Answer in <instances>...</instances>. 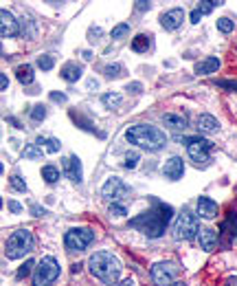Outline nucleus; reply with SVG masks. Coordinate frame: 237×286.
<instances>
[{"mask_svg": "<svg viewBox=\"0 0 237 286\" xmlns=\"http://www.w3.org/2000/svg\"><path fill=\"white\" fill-rule=\"evenodd\" d=\"M196 126H198V132H200V135H213V132H220V121L209 112L200 114Z\"/></svg>", "mask_w": 237, "mask_h": 286, "instance_id": "f3484780", "label": "nucleus"}, {"mask_svg": "<svg viewBox=\"0 0 237 286\" xmlns=\"http://www.w3.org/2000/svg\"><path fill=\"white\" fill-rule=\"evenodd\" d=\"M35 64H37V68H42V71H51V68L55 66V57L49 55V53H44V55H40L35 60Z\"/></svg>", "mask_w": 237, "mask_h": 286, "instance_id": "c85d7f7f", "label": "nucleus"}, {"mask_svg": "<svg viewBox=\"0 0 237 286\" xmlns=\"http://www.w3.org/2000/svg\"><path fill=\"white\" fill-rule=\"evenodd\" d=\"M196 209H198V216L204 220H215L217 214H220V207H217V202L213 198H209V196H200L196 202Z\"/></svg>", "mask_w": 237, "mask_h": 286, "instance_id": "ddd939ff", "label": "nucleus"}, {"mask_svg": "<svg viewBox=\"0 0 237 286\" xmlns=\"http://www.w3.org/2000/svg\"><path fill=\"white\" fill-rule=\"evenodd\" d=\"M94 242V231L88 227H75V229H68L66 236H64V247L70 251V253H79L88 249Z\"/></svg>", "mask_w": 237, "mask_h": 286, "instance_id": "0eeeda50", "label": "nucleus"}, {"mask_svg": "<svg viewBox=\"0 0 237 286\" xmlns=\"http://www.w3.org/2000/svg\"><path fill=\"white\" fill-rule=\"evenodd\" d=\"M31 119H33L35 124H40V121H44L46 119V106H42V104H37V106H33L31 108Z\"/></svg>", "mask_w": 237, "mask_h": 286, "instance_id": "7c9ffc66", "label": "nucleus"}, {"mask_svg": "<svg viewBox=\"0 0 237 286\" xmlns=\"http://www.w3.org/2000/svg\"><path fill=\"white\" fill-rule=\"evenodd\" d=\"M37 145H46V152L49 154H55V152H60L62 148V143H60V139H55V137H37Z\"/></svg>", "mask_w": 237, "mask_h": 286, "instance_id": "a878e982", "label": "nucleus"}, {"mask_svg": "<svg viewBox=\"0 0 237 286\" xmlns=\"http://www.w3.org/2000/svg\"><path fill=\"white\" fill-rule=\"evenodd\" d=\"M16 77L20 84L24 86H29V84H33V79H35V75H33V66L31 64H20L16 68Z\"/></svg>", "mask_w": 237, "mask_h": 286, "instance_id": "5701e85b", "label": "nucleus"}, {"mask_svg": "<svg viewBox=\"0 0 237 286\" xmlns=\"http://www.w3.org/2000/svg\"><path fill=\"white\" fill-rule=\"evenodd\" d=\"M125 73V68L119 64V62H114V64H106L104 66V75L108 79H117V77H121V75Z\"/></svg>", "mask_w": 237, "mask_h": 286, "instance_id": "cd10ccee", "label": "nucleus"}, {"mask_svg": "<svg viewBox=\"0 0 237 286\" xmlns=\"http://www.w3.org/2000/svg\"><path fill=\"white\" fill-rule=\"evenodd\" d=\"M189 18H191V24H198V22H200V18H202V11L196 7L194 11H191V16H189Z\"/></svg>", "mask_w": 237, "mask_h": 286, "instance_id": "a19ab883", "label": "nucleus"}, {"mask_svg": "<svg viewBox=\"0 0 237 286\" xmlns=\"http://www.w3.org/2000/svg\"><path fill=\"white\" fill-rule=\"evenodd\" d=\"M88 271L92 273V277L101 279L104 284L114 286L123 273V264L112 251H97L88 258Z\"/></svg>", "mask_w": 237, "mask_h": 286, "instance_id": "7ed1b4c3", "label": "nucleus"}, {"mask_svg": "<svg viewBox=\"0 0 237 286\" xmlns=\"http://www.w3.org/2000/svg\"><path fill=\"white\" fill-rule=\"evenodd\" d=\"M217 242H220V238H217V231H213V229H200V233H198V244H200L202 251H213Z\"/></svg>", "mask_w": 237, "mask_h": 286, "instance_id": "a211bd4d", "label": "nucleus"}, {"mask_svg": "<svg viewBox=\"0 0 237 286\" xmlns=\"http://www.w3.org/2000/svg\"><path fill=\"white\" fill-rule=\"evenodd\" d=\"M171 216H174V209L169 205L152 198V209H147V212L136 216V218H132L130 227L140 233H145L147 238H161L165 233V229L169 227Z\"/></svg>", "mask_w": 237, "mask_h": 286, "instance_id": "f257e3e1", "label": "nucleus"}, {"mask_svg": "<svg viewBox=\"0 0 237 286\" xmlns=\"http://www.w3.org/2000/svg\"><path fill=\"white\" fill-rule=\"evenodd\" d=\"M42 179L49 183V185H55L57 181H60V168H55L53 163H46L42 168Z\"/></svg>", "mask_w": 237, "mask_h": 286, "instance_id": "b1692460", "label": "nucleus"}, {"mask_svg": "<svg viewBox=\"0 0 237 286\" xmlns=\"http://www.w3.org/2000/svg\"><path fill=\"white\" fill-rule=\"evenodd\" d=\"M187 143V152H189V158L194 161L198 168H207L211 163V152H213V143L204 137H184L182 139Z\"/></svg>", "mask_w": 237, "mask_h": 286, "instance_id": "39448f33", "label": "nucleus"}, {"mask_svg": "<svg viewBox=\"0 0 237 286\" xmlns=\"http://www.w3.org/2000/svg\"><path fill=\"white\" fill-rule=\"evenodd\" d=\"M31 214H33V216H44V214H46V209L40 207V205H33V207H31Z\"/></svg>", "mask_w": 237, "mask_h": 286, "instance_id": "a18cd8bd", "label": "nucleus"}, {"mask_svg": "<svg viewBox=\"0 0 237 286\" xmlns=\"http://www.w3.org/2000/svg\"><path fill=\"white\" fill-rule=\"evenodd\" d=\"M0 35L7 40V37H18V33H20V24H18V20L14 18V14L7 9H0Z\"/></svg>", "mask_w": 237, "mask_h": 286, "instance_id": "9b49d317", "label": "nucleus"}, {"mask_svg": "<svg viewBox=\"0 0 237 286\" xmlns=\"http://www.w3.org/2000/svg\"><path fill=\"white\" fill-rule=\"evenodd\" d=\"M150 40H152L150 35L138 33V35L132 40V51H136V53H145V51L150 49Z\"/></svg>", "mask_w": 237, "mask_h": 286, "instance_id": "bb28decb", "label": "nucleus"}, {"mask_svg": "<svg viewBox=\"0 0 237 286\" xmlns=\"http://www.w3.org/2000/svg\"><path fill=\"white\" fill-rule=\"evenodd\" d=\"M169 286H187L184 282H174V284H169Z\"/></svg>", "mask_w": 237, "mask_h": 286, "instance_id": "864d4df0", "label": "nucleus"}, {"mask_svg": "<svg viewBox=\"0 0 237 286\" xmlns=\"http://www.w3.org/2000/svg\"><path fill=\"white\" fill-rule=\"evenodd\" d=\"M222 3H217V0H200V3H198V9L202 11V16L204 14H211V11H213L215 7H220Z\"/></svg>", "mask_w": 237, "mask_h": 286, "instance_id": "72a5a7b5", "label": "nucleus"}, {"mask_svg": "<svg viewBox=\"0 0 237 286\" xmlns=\"http://www.w3.org/2000/svg\"><path fill=\"white\" fill-rule=\"evenodd\" d=\"M33 266H35L33 260H27V262H24V264L20 266V269L16 271V279H24V277H27L29 273H31V269H33Z\"/></svg>", "mask_w": 237, "mask_h": 286, "instance_id": "f704fd0d", "label": "nucleus"}, {"mask_svg": "<svg viewBox=\"0 0 237 286\" xmlns=\"http://www.w3.org/2000/svg\"><path fill=\"white\" fill-rule=\"evenodd\" d=\"M60 277V262L53 256H46L37 262V269L33 271V286H53Z\"/></svg>", "mask_w": 237, "mask_h": 286, "instance_id": "423d86ee", "label": "nucleus"}, {"mask_svg": "<svg viewBox=\"0 0 237 286\" xmlns=\"http://www.w3.org/2000/svg\"><path fill=\"white\" fill-rule=\"evenodd\" d=\"M101 101H104V106L108 110H117L121 106V101H123V97H121V93H104L101 95Z\"/></svg>", "mask_w": 237, "mask_h": 286, "instance_id": "393cba45", "label": "nucleus"}, {"mask_svg": "<svg viewBox=\"0 0 237 286\" xmlns=\"http://www.w3.org/2000/svg\"><path fill=\"white\" fill-rule=\"evenodd\" d=\"M125 139L130 145H138L147 152H161L167 145V135L152 124H134L125 128Z\"/></svg>", "mask_w": 237, "mask_h": 286, "instance_id": "f03ea898", "label": "nucleus"}, {"mask_svg": "<svg viewBox=\"0 0 237 286\" xmlns=\"http://www.w3.org/2000/svg\"><path fill=\"white\" fill-rule=\"evenodd\" d=\"M215 24H217V29H220L222 33H230V31L235 29V22L230 20V18H220Z\"/></svg>", "mask_w": 237, "mask_h": 286, "instance_id": "e433bc0d", "label": "nucleus"}, {"mask_svg": "<svg viewBox=\"0 0 237 286\" xmlns=\"http://www.w3.org/2000/svg\"><path fill=\"white\" fill-rule=\"evenodd\" d=\"M110 216H114V218H123V216H127V209L123 205H119V202H112L110 205Z\"/></svg>", "mask_w": 237, "mask_h": 286, "instance_id": "4c0bfd02", "label": "nucleus"}, {"mask_svg": "<svg viewBox=\"0 0 237 286\" xmlns=\"http://www.w3.org/2000/svg\"><path fill=\"white\" fill-rule=\"evenodd\" d=\"M7 121H9L11 126H14V128H18V130H20V128H22V126H20V121H18V119H16V117H7Z\"/></svg>", "mask_w": 237, "mask_h": 286, "instance_id": "de8ad7c7", "label": "nucleus"}, {"mask_svg": "<svg viewBox=\"0 0 237 286\" xmlns=\"http://www.w3.org/2000/svg\"><path fill=\"white\" fill-rule=\"evenodd\" d=\"M33 244H35L33 233L29 229H18L5 242V256H7V260H20L33 251Z\"/></svg>", "mask_w": 237, "mask_h": 286, "instance_id": "20e7f679", "label": "nucleus"}, {"mask_svg": "<svg viewBox=\"0 0 237 286\" xmlns=\"http://www.w3.org/2000/svg\"><path fill=\"white\" fill-rule=\"evenodd\" d=\"M182 20H184V9L182 7H174V9L165 11V14L161 16V27L165 31H176L182 24Z\"/></svg>", "mask_w": 237, "mask_h": 286, "instance_id": "2eb2a0df", "label": "nucleus"}, {"mask_svg": "<svg viewBox=\"0 0 237 286\" xmlns=\"http://www.w3.org/2000/svg\"><path fill=\"white\" fill-rule=\"evenodd\" d=\"M64 174H66L73 183H77V185L84 181V170H81V161L77 154H70V156L64 158Z\"/></svg>", "mask_w": 237, "mask_h": 286, "instance_id": "f8f14e48", "label": "nucleus"}, {"mask_svg": "<svg viewBox=\"0 0 237 286\" xmlns=\"http://www.w3.org/2000/svg\"><path fill=\"white\" fill-rule=\"evenodd\" d=\"M123 161H125V163H123L125 170H136V165H138V161H140V154H138V152H127Z\"/></svg>", "mask_w": 237, "mask_h": 286, "instance_id": "2f4dec72", "label": "nucleus"}, {"mask_svg": "<svg viewBox=\"0 0 237 286\" xmlns=\"http://www.w3.org/2000/svg\"><path fill=\"white\" fill-rule=\"evenodd\" d=\"M9 209L14 214H18V212H22V205H20V202H16V200H9Z\"/></svg>", "mask_w": 237, "mask_h": 286, "instance_id": "49530a36", "label": "nucleus"}, {"mask_svg": "<svg viewBox=\"0 0 237 286\" xmlns=\"http://www.w3.org/2000/svg\"><path fill=\"white\" fill-rule=\"evenodd\" d=\"M150 277L154 286H169L176 282L178 277V264L171 262V260H163V262H156L150 269Z\"/></svg>", "mask_w": 237, "mask_h": 286, "instance_id": "1a4fd4ad", "label": "nucleus"}, {"mask_svg": "<svg viewBox=\"0 0 237 286\" xmlns=\"http://www.w3.org/2000/svg\"><path fill=\"white\" fill-rule=\"evenodd\" d=\"M51 99L57 101V104H66V95L64 93H51Z\"/></svg>", "mask_w": 237, "mask_h": 286, "instance_id": "79ce46f5", "label": "nucleus"}, {"mask_svg": "<svg viewBox=\"0 0 237 286\" xmlns=\"http://www.w3.org/2000/svg\"><path fill=\"white\" fill-rule=\"evenodd\" d=\"M88 33H90V35H94V37H99V35H101V29H99V27H97V29L92 27L90 31H88Z\"/></svg>", "mask_w": 237, "mask_h": 286, "instance_id": "8fccbe9b", "label": "nucleus"}, {"mask_svg": "<svg viewBox=\"0 0 237 286\" xmlns=\"http://www.w3.org/2000/svg\"><path fill=\"white\" fill-rule=\"evenodd\" d=\"M81 55H84V60H92V51H84Z\"/></svg>", "mask_w": 237, "mask_h": 286, "instance_id": "603ef678", "label": "nucleus"}, {"mask_svg": "<svg viewBox=\"0 0 237 286\" xmlns=\"http://www.w3.org/2000/svg\"><path fill=\"white\" fill-rule=\"evenodd\" d=\"M81 75H84V68H81V64H77V62H68V64H64L60 68V77L64 81H68V84H75L77 79H81Z\"/></svg>", "mask_w": 237, "mask_h": 286, "instance_id": "6ab92c4d", "label": "nucleus"}, {"mask_svg": "<svg viewBox=\"0 0 237 286\" xmlns=\"http://www.w3.org/2000/svg\"><path fill=\"white\" fill-rule=\"evenodd\" d=\"M217 86H222V88H226V91H235V93H237V81H228V79H220V81H217Z\"/></svg>", "mask_w": 237, "mask_h": 286, "instance_id": "ea45409f", "label": "nucleus"}, {"mask_svg": "<svg viewBox=\"0 0 237 286\" xmlns=\"http://www.w3.org/2000/svg\"><path fill=\"white\" fill-rule=\"evenodd\" d=\"M220 236H230V240H237V214L235 212H228V218L222 225L217 238H220Z\"/></svg>", "mask_w": 237, "mask_h": 286, "instance_id": "4be33fe9", "label": "nucleus"}, {"mask_svg": "<svg viewBox=\"0 0 237 286\" xmlns=\"http://www.w3.org/2000/svg\"><path fill=\"white\" fill-rule=\"evenodd\" d=\"M127 33H130V24H127V22H121V24H117V27H114L112 29V40H121V37H123V35H127Z\"/></svg>", "mask_w": 237, "mask_h": 286, "instance_id": "473e14b6", "label": "nucleus"}, {"mask_svg": "<svg viewBox=\"0 0 237 286\" xmlns=\"http://www.w3.org/2000/svg\"><path fill=\"white\" fill-rule=\"evenodd\" d=\"M220 64H222L220 57H204V60L196 62L194 71H196V75H211L220 68Z\"/></svg>", "mask_w": 237, "mask_h": 286, "instance_id": "aec40b11", "label": "nucleus"}, {"mask_svg": "<svg viewBox=\"0 0 237 286\" xmlns=\"http://www.w3.org/2000/svg\"><path fill=\"white\" fill-rule=\"evenodd\" d=\"M9 183H11V187H14L16 192H27V189H29V187H27V183H24V179H22V176H18V174L11 176Z\"/></svg>", "mask_w": 237, "mask_h": 286, "instance_id": "c9c22d12", "label": "nucleus"}, {"mask_svg": "<svg viewBox=\"0 0 237 286\" xmlns=\"http://www.w3.org/2000/svg\"><path fill=\"white\" fill-rule=\"evenodd\" d=\"M163 174H165V179H169V181H180L184 174V161L180 156H169L163 165Z\"/></svg>", "mask_w": 237, "mask_h": 286, "instance_id": "4468645a", "label": "nucleus"}, {"mask_svg": "<svg viewBox=\"0 0 237 286\" xmlns=\"http://www.w3.org/2000/svg\"><path fill=\"white\" fill-rule=\"evenodd\" d=\"M125 91L132 95H138V93H143V84H140V81H130V84L125 86Z\"/></svg>", "mask_w": 237, "mask_h": 286, "instance_id": "58836bf2", "label": "nucleus"}, {"mask_svg": "<svg viewBox=\"0 0 237 286\" xmlns=\"http://www.w3.org/2000/svg\"><path fill=\"white\" fill-rule=\"evenodd\" d=\"M226 286H237V275L235 277H228L226 279Z\"/></svg>", "mask_w": 237, "mask_h": 286, "instance_id": "3c124183", "label": "nucleus"}, {"mask_svg": "<svg viewBox=\"0 0 237 286\" xmlns=\"http://www.w3.org/2000/svg\"><path fill=\"white\" fill-rule=\"evenodd\" d=\"M127 192H130V187H127L119 176H110V179L104 183V187H101V196L112 202H119L123 196H127Z\"/></svg>", "mask_w": 237, "mask_h": 286, "instance_id": "9d476101", "label": "nucleus"}, {"mask_svg": "<svg viewBox=\"0 0 237 286\" xmlns=\"http://www.w3.org/2000/svg\"><path fill=\"white\" fill-rule=\"evenodd\" d=\"M198 233H200V220H198L196 214L184 209L174 222V240H191Z\"/></svg>", "mask_w": 237, "mask_h": 286, "instance_id": "6e6552de", "label": "nucleus"}, {"mask_svg": "<svg viewBox=\"0 0 237 286\" xmlns=\"http://www.w3.org/2000/svg\"><path fill=\"white\" fill-rule=\"evenodd\" d=\"M119 286H136V282H134L132 277H127V279H123V282H121Z\"/></svg>", "mask_w": 237, "mask_h": 286, "instance_id": "09e8293b", "label": "nucleus"}, {"mask_svg": "<svg viewBox=\"0 0 237 286\" xmlns=\"http://www.w3.org/2000/svg\"><path fill=\"white\" fill-rule=\"evenodd\" d=\"M163 124H165V128H169V130L184 132L189 128V117L184 112H167V114H163Z\"/></svg>", "mask_w": 237, "mask_h": 286, "instance_id": "dca6fc26", "label": "nucleus"}, {"mask_svg": "<svg viewBox=\"0 0 237 286\" xmlns=\"http://www.w3.org/2000/svg\"><path fill=\"white\" fill-rule=\"evenodd\" d=\"M9 88V77L7 73H0V91H7Z\"/></svg>", "mask_w": 237, "mask_h": 286, "instance_id": "37998d69", "label": "nucleus"}, {"mask_svg": "<svg viewBox=\"0 0 237 286\" xmlns=\"http://www.w3.org/2000/svg\"><path fill=\"white\" fill-rule=\"evenodd\" d=\"M22 156L24 158H42V150H40V145L37 143H29V145H24V150H22Z\"/></svg>", "mask_w": 237, "mask_h": 286, "instance_id": "c756f323", "label": "nucleus"}, {"mask_svg": "<svg viewBox=\"0 0 237 286\" xmlns=\"http://www.w3.org/2000/svg\"><path fill=\"white\" fill-rule=\"evenodd\" d=\"M134 5H136V11H147V9L152 7V5L145 3V0H138V3H134Z\"/></svg>", "mask_w": 237, "mask_h": 286, "instance_id": "c03bdc74", "label": "nucleus"}, {"mask_svg": "<svg viewBox=\"0 0 237 286\" xmlns=\"http://www.w3.org/2000/svg\"><path fill=\"white\" fill-rule=\"evenodd\" d=\"M70 119H73V121H75L77 126H79L81 130L90 132V135H99L101 139L106 137L104 132H97V128H94V124H92V121H90V119H88V117H84V114H81L79 110H70Z\"/></svg>", "mask_w": 237, "mask_h": 286, "instance_id": "412c9836", "label": "nucleus"}]
</instances>
